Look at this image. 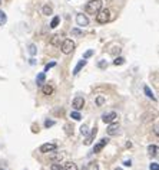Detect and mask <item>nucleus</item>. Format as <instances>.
Instances as JSON below:
<instances>
[{
	"label": "nucleus",
	"instance_id": "1",
	"mask_svg": "<svg viewBox=\"0 0 159 170\" xmlns=\"http://www.w3.org/2000/svg\"><path fill=\"white\" fill-rule=\"evenodd\" d=\"M102 0H90V2L86 5V12L89 15H96L99 10H102Z\"/></svg>",
	"mask_w": 159,
	"mask_h": 170
},
{
	"label": "nucleus",
	"instance_id": "2",
	"mask_svg": "<svg viewBox=\"0 0 159 170\" xmlns=\"http://www.w3.org/2000/svg\"><path fill=\"white\" fill-rule=\"evenodd\" d=\"M110 20V10H108V9H105V10H99L98 13H96V22L98 23H108Z\"/></svg>",
	"mask_w": 159,
	"mask_h": 170
},
{
	"label": "nucleus",
	"instance_id": "3",
	"mask_svg": "<svg viewBox=\"0 0 159 170\" xmlns=\"http://www.w3.org/2000/svg\"><path fill=\"white\" fill-rule=\"evenodd\" d=\"M73 51H75V42H73L72 39H65V40L62 42V52L66 53V55H69V53H72Z\"/></svg>",
	"mask_w": 159,
	"mask_h": 170
},
{
	"label": "nucleus",
	"instance_id": "4",
	"mask_svg": "<svg viewBox=\"0 0 159 170\" xmlns=\"http://www.w3.org/2000/svg\"><path fill=\"white\" fill-rule=\"evenodd\" d=\"M102 120H103V123L105 124H110V123H115L116 120H118V114L116 113H108V114H103L102 115Z\"/></svg>",
	"mask_w": 159,
	"mask_h": 170
},
{
	"label": "nucleus",
	"instance_id": "5",
	"mask_svg": "<svg viewBox=\"0 0 159 170\" xmlns=\"http://www.w3.org/2000/svg\"><path fill=\"white\" fill-rule=\"evenodd\" d=\"M76 23H77V26H88L89 25V19H88V16L86 15H83V13H77L76 15Z\"/></svg>",
	"mask_w": 159,
	"mask_h": 170
},
{
	"label": "nucleus",
	"instance_id": "6",
	"mask_svg": "<svg viewBox=\"0 0 159 170\" xmlns=\"http://www.w3.org/2000/svg\"><path fill=\"white\" fill-rule=\"evenodd\" d=\"M72 105H73V108H75L76 111L82 110V108L85 107V98H83V97H76V98L73 100Z\"/></svg>",
	"mask_w": 159,
	"mask_h": 170
},
{
	"label": "nucleus",
	"instance_id": "7",
	"mask_svg": "<svg viewBox=\"0 0 159 170\" xmlns=\"http://www.w3.org/2000/svg\"><path fill=\"white\" fill-rule=\"evenodd\" d=\"M57 148V146L55 144V143H46V144H43L42 147H40V151L42 153H52V151H55Z\"/></svg>",
	"mask_w": 159,
	"mask_h": 170
},
{
	"label": "nucleus",
	"instance_id": "8",
	"mask_svg": "<svg viewBox=\"0 0 159 170\" xmlns=\"http://www.w3.org/2000/svg\"><path fill=\"white\" fill-rule=\"evenodd\" d=\"M108 143H109L108 138H102L98 144H95V147H93V153H100V151L103 150V147H106Z\"/></svg>",
	"mask_w": 159,
	"mask_h": 170
},
{
	"label": "nucleus",
	"instance_id": "9",
	"mask_svg": "<svg viewBox=\"0 0 159 170\" xmlns=\"http://www.w3.org/2000/svg\"><path fill=\"white\" fill-rule=\"evenodd\" d=\"M119 133V124L115 121V123H110L109 127H108V134L109 136H116Z\"/></svg>",
	"mask_w": 159,
	"mask_h": 170
},
{
	"label": "nucleus",
	"instance_id": "10",
	"mask_svg": "<svg viewBox=\"0 0 159 170\" xmlns=\"http://www.w3.org/2000/svg\"><path fill=\"white\" fill-rule=\"evenodd\" d=\"M96 134H98V127H95L93 130H92V133H90V136L86 138V141H85V144L86 146H89V144H92V141H93V138L96 137Z\"/></svg>",
	"mask_w": 159,
	"mask_h": 170
},
{
	"label": "nucleus",
	"instance_id": "11",
	"mask_svg": "<svg viewBox=\"0 0 159 170\" xmlns=\"http://www.w3.org/2000/svg\"><path fill=\"white\" fill-rule=\"evenodd\" d=\"M86 65V59H82V61H79V63L75 66V69H73V75H77L79 72H80V69L83 68Z\"/></svg>",
	"mask_w": 159,
	"mask_h": 170
},
{
	"label": "nucleus",
	"instance_id": "12",
	"mask_svg": "<svg viewBox=\"0 0 159 170\" xmlns=\"http://www.w3.org/2000/svg\"><path fill=\"white\" fill-rule=\"evenodd\" d=\"M60 42H62V35H55L50 39V43L55 45V46H60Z\"/></svg>",
	"mask_w": 159,
	"mask_h": 170
},
{
	"label": "nucleus",
	"instance_id": "13",
	"mask_svg": "<svg viewBox=\"0 0 159 170\" xmlns=\"http://www.w3.org/2000/svg\"><path fill=\"white\" fill-rule=\"evenodd\" d=\"M49 159L53 161H60L63 159V153H53L52 151V154H49Z\"/></svg>",
	"mask_w": 159,
	"mask_h": 170
},
{
	"label": "nucleus",
	"instance_id": "14",
	"mask_svg": "<svg viewBox=\"0 0 159 170\" xmlns=\"http://www.w3.org/2000/svg\"><path fill=\"white\" fill-rule=\"evenodd\" d=\"M42 91L45 95H52L53 94V87L52 85H42Z\"/></svg>",
	"mask_w": 159,
	"mask_h": 170
},
{
	"label": "nucleus",
	"instance_id": "15",
	"mask_svg": "<svg viewBox=\"0 0 159 170\" xmlns=\"http://www.w3.org/2000/svg\"><path fill=\"white\" fill-rule=\"evenodd\" d=\"M45 79H46V75H45V72H40V74L37 75V78H36V84L39 85V87H42V85L45 84Z\"/></svg>",
	"mask_w": 159,
	"mask_h": 170
},
{
	"label": "nucleus",
	"instance_id": "16",
	"mask_svg": "<svg viewBox=\"0 0 159 170\" xmlns=\"http://www.w3.org/2000/svg\"><path fill=\"white\" fill-rule=\"evenodd\" d=\"M148 153H149V156H150V157L158 156V147H156V146H153V144H150V146L148 147Z\"/></svg>",
	"mask_w": 159,
	"mask_h": 170
},
{
	"label": "nucleus",
	"instance_id": "17",
	"mask_svg": "<svg viewBox=\"0 0 159 170\" xmlns=\"http://www.w3.org/2000/svg\"><path fill=\"white\" fill-rule=\"evenodd\" d=\"M143 91H145V94H146V97H148V98H150L152 101H156V98H155V95H153V92L150 91V88H149V87H145V88H143Z\"/></svg>",
	"mask_w": 159,
	"mask_h": 170
},
{
	"label": "nucleus",
	"instance_id": "18",
	"mask_svg": "<svg viewBox=\"0 0 159 170\" xmlns=\"http://www.w3.org/2000/svg\"><path fill=\"white\" fill-rule=\"evenodd\" d=\"M6 22H7V16H6V13H5L3 10H0V26H5Z\"/></svg>",
	"mask_w": 159,
	"mask_h": 170
},
{
	"label": "nucleus",
	"instance_id": "19",
	"mask_svg": "<svg viewBox=\"0 0 159 170\" xmlns=\"http://www.w3.org/2000/svg\"><path fill=\"white\" fill-rule=\"evenodd\" d=\"M42 12H43V15H46V16H50V15L53 13V9H52V6H49V5H46V6H43V9H42Z\"/></svg>",
	"mask_w": 159,
	"mask_h": 170
},
{
	"label": "nucleus",
	"instance_id": "20",
	"mask_svg": "<svg viewBox=\"0 0 159 170\" xmlns=\"http://www.w3.org/2000/svg\"><path fill=\"white\" fill-rule=\"evenodd\" d=\"M65 170H77V166L73 163V161H67L65 164Z\"/></svg>",
	"mask_w": 159,
	"mask_h": 170
},
{
	"label": "nucleus",
	"instance_id": "21",
	"mask_svg": "<svg viewBox=\"0 0 159 170\" xmlns=\"http://www.w3.org/2000/svg\"><path fill=\"white\" fill-rule=\"evenodd\" d=\"M70 117H72L75 121H80V120H82V115H80L79 111H72V113H70Z\"/></svg>",
	"mask_w": 159,
	"mask_h": 170
},
{
	"label": "nucleus",
	"instance_id": "22",
	"mask_svg": "<svg viewBox=\"0 0 159 170\" xmlns=\"http://www.w3.org/2000/svg\"><path fill=\"white\" fill-rule=\"evenodd\" d=\"M59 22H60V18L59 16H55L53 19H52V22H50V28H57V25H59Z\"/></svg>",
	"mask_w": 159,
	"mask_h": 170
},
{
	"label": "nucleus",
	"instance_id": "23",
	"mask_svg": "<svg viewBox=\"0 0 159 170\" xmlns=\"http://www.w3.org/2000/svg\"><path fill=\"white\" fill-rule=\"evenodd\" d=\"M125 63V58H122V56H118V58H115V61H113V65H123Z\"/></svg>",
	"mask_w": 159,
	"mask_h": 170
},
{
	"label": "nucleus",
	"instance_id": "24",
	"mask_svg": "<svg viewBox=\"0 0 159 170\" xmlns=\"http://www.w3.org/2000/svg\"><path fill=\"white\" fill-rule=\"evenodd\" d=\"M80 134H82V136H85V137H88V134H89V128H88V125H86V124H83V125L80 127Z\"/></svg>",
	"mask_w": 159,
	"mask_h": 170
},
{
	"label": "nucleus",
	"instance_id": "25",
	"mask_svg": "<svg viewBox=\"0 0 159 170\" xmlns=\"http://www.w3.org/2000/svg\"><path fill=\"white\" fill-rule=\"evenodd\" d=\"M88 170H99V164L96 161H92L88 164Z\"/></svg>",
	"mask_w": 159,
	"mask_h": 170
},
{
	"label": "nucleus",
	"instance_id": "26",
	"mask_svg": "<svg viewBox=\"0 0 159 170\" xmlns=\"http://www.w3.org/2000/svg\"><path fill=\"white\" fill-rule=\"evenodd\" d=\"M105 100H106V98H105V95H99V97L96 98V104H98V105L100 107V105H103Z\"/></svg>",
	"mask_w": 159,
	"mask_h": 170
},
{
	"label": "nucleus",
	"instance_id": "27",
	"mask_svg": "<svg viewBox=\"0 0 159 170\" xmlns=\"http://www.w3.org/2000/svg\"><path fill=\"white\" fill-rule=\"evenodd\" d=\"M52 125H55V121H53V120H46V121H45V127H46V128H49V127H52Z\"/></svg>",
	"mask_w": 159,
	"mask_h": 170
},
{
	"label": "nucleus",
	"instance_id": "28",
	"mask_svg": "<svg viewBox=\"0 0 159 170\" xmlns=\"http://www.w3.org/2000/svg\"><path fill=\"white\" fill-rule=\"evenodd\" d=\"M65 130H66V133H67L69 136H70V134H73V127H70L69 124H66V125H65Z\"/></svg>",
	"mask_w": 159,
	"mask_h": 170
},
{
	"label": "nucleus",
	"instance_id": "29",
	"mask_svg": "<svg viewBox=\"0 0 159 170\" xmlns=\"http://www.w3.org/2000/svg\"><path fill=\"white\" fill-rule=\"evenodd\" d=\"M50 170H63V167H62L60 164H57V163H55V164H52V167H50Z\"/></svg>",
	"mask_w": 159,
	"mask_h": 170
},
{
	"label": "nucleus",
	"instance_id": "30",
	"mask_svg": "<svg viewBox=\"0 0 159 170\" xmlns=\"http://www.w3.org/2000/svg\"><path fill=\"white\" fill-rule=\"evenodd\" d=\"M29 52H30V55H36V52H37L36 51V46L35 45H30L29 46Z\"/></svg>",
	"mask_w": 159,
	"mask_h": 170
},
{
	"label": "nucleus",
	"instance_id": "31",
	"mask_svg": "<svg viewBox=\"0 0 159 170\" xmlns=\"http://www.w3.org/2000/svg\"><path fill=\"white\" fill-rule=\"evenodd\" d=\"M93 55V51H86L85 53H83V59H88V58H90Z\"/></svg>",
	"mask_w": 159,
	"mask_h": 170
},
{
	"label": "nucleus",
	"instance_id": "32",
	"mask_svg": "<svg viewBox=\"0 0 159 170\" xmlns=\"http://www.w3.org/2000/svg\"><path fill=\"white\" fill-rule=\"evenodd\" d=\"M72 35H77V36H82V35H83V32H82V30H79V29H73V30H72Z\"/></svg>",
	"mask_w": 159,
	"mask_h": 170
},
{
	"label": "nucleus",
	"instance_id": "33",
	"mask_svg": "<svg viewBox=\"0 0 159 170\" xmlns=\"http://www.w3.org/2000/svg\"><path fill=\"white\" fill-rule=\"evenodd\" d=\"M149 169H150V170H159V164H158V163H152V164L149 166Z\"/></svg>",
	"mask_w": 159,
	"mask_h": 170
},
{
	"label": "nucleus",
	"instance_id": "34",
	"mask_svg": "<svg viewBox=\"0 0 159 170\" xmlns=\"http://www.w3.org/2000/svg\"><path fill=\"white\" fill-rule=\"evenodd\" d=\"M98 66H99V68H106V66H108V62H106V61H100V62L98 63Z\"/></svg>",
	"mask_w": 159,
	"mask_h": 170
},
{
	"label": "nucleus",
	"instance_id": "35",
	"mask_svg": "<svg viewBox=\"0 0 159 170\" xmlns=\"http://www.w3.org/2000/svg\"><path fill=\"white\" fill-rule=\"evenodd\" d=\"M53 66H56V62H50V63H47L46 65V68H45V71H49L50 68H53Z\"/></svg>",
	"mask_w": 159,
	"mask_h": 170
},
{
	"label": "nucleus",
	"instance_id": "36",
	"mask_svg": "<svg viewBox=\"0 0 159 170\" xmlns=\"http://www.w3.org/2000/svg\"><path fill=\"white\" fill-rule=\"evenodd\" d=\"M153 133H155L156 136H159V124H156V125L153 127Z\"/></svg>",
	"mask_w": 159,
	"mask_h": 170
},
{
	"label": "nucleus",
	"instance_id": "37",
	"mask_svg": "<svg viewBox=\"0 0 159 170\" xmlns=\"http://www.w3.org/2000/svg\"><path fill=\"white\" fill-rule=\"evenodd\" d=\"M123 164H125L126 167H130V166H132V161H130V160H125V161H123Z\"/></svg>",
	"mask_w": 159,
	"mask_h": 170
},
{
	"label": "nucleus",
	"instance_id": "38",
	"mask_svg": "<svg viewBox=\"0 0 159 170\" xmlns=\"http://www.w3.org/2000/svg\"><path fill=\"white\" fill-rule=\"evenodd\" d=\"M115 170H122V169H120V167H116V169H115Z\"/></svg>",
	"mask_w": 159,
	"mask_h": 170
},
{
	"label": "nucleus",
	"instance_id": "39",
	"mask_svg": "<svg viewBox=\"0 0 159 170\" xmlns=\"http://www.w3.org/2000/svg\"><path fill=\"white\" fill-rule=\"evenodd\" d=\"M0 3H2V0H0Z\"/></svg>",
	"mask_w": 159,
	"mask_h": 170
},
{
	"label": "nucleus",
	"instance_id": "40",
	"mask_svg": "<svg viewBox=\"0 0 159 170\" xmlns=\"http://www.w3.org/2000/svg\"><path fill=\"white\" fill-rule=\"evenodd\" d=\"M2 170H3V169H2Z\"/></svg>",
	"mask_w": 159,
	"mask_h": 170
}]
</instances>
